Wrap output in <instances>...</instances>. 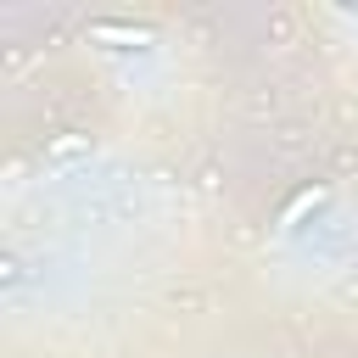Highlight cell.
I'll list each match as a JSON object with an SVG mask.
<instances>
[{
  "label": "cell",
  "mask_w": 358,
  "mask_h": 358,
  "mask_svg": "<svg viewBox=\"0 0 358 358\" xmlns=\"http://www.w3.org/2000/svg\"><path fill=\"white\" fill-rule=\"evenodd\" d=\"M90 39H95V45H112V50H151V45H157L151 28H140V22H117V17L90 22Z\"/></svg>",
  "instance_id": "cell-1"
},
{
  "label": "cell",
  "mask_w": 358,
  "mask_h": 358,
  "mask_svg": "<svg viewBox=\"0 0 358 358\" xmlns=\"http://www.w3.org/2000/svg\"><path fill=\"white\" fill-rule=\"evenodd\" d=\"M313 207H324V185H313V190H302V196H296V201H291V207L280 213V229L291 235V229H296V224H302V218H308Z\"/></svg>",
  "instance_id": "cell-2"
}]
</instances>
